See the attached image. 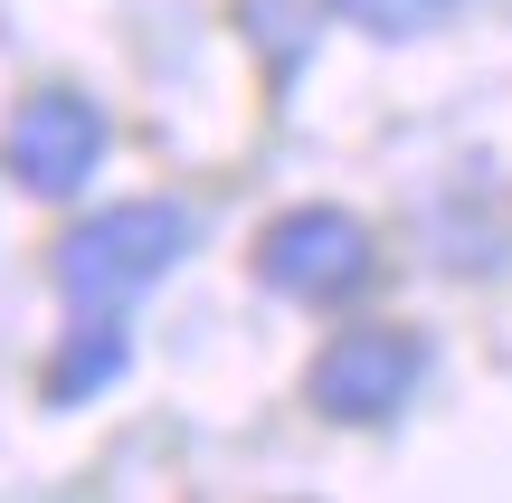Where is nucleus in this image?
<instances>
[{
  "label": "nucleus",
  "instance_id": "f257e3e1",
  "mask_svg": "<svg viewBox=\"0 0 512 503\" xmlns=\"http://www.w3.org/2000/svg\"><path fill=\"white\" fill-rule=\"evenodd\" d=\"M190 247H200L190 200H162V190H152V200H114V209H95V219H76L67 238H57L48 276H57V295H67L76 314H133Z\"/></svg>",
  "mask_w": 512,
  "mask_h": 503
},
{
  "label": "nucleus",
  "instance_id": "f03ea898",
  "mask_svg": "<svg viewBox=\"0 0 512 503\" xmlns=\"http://www.w3.org/2000/svg\"><path fill=\"white\" fill-rule=\"evenodd\" d=\"M256 285L304 304V314H342V304H361L380 285V238H370V219L323 209V200L285 209V219L256 228Z\"/></svg>",
  "mask_w": 512,
  "mask_h": 503
},
{
  "label": "nucleus",
  "instance_id": "7ed1b4c3",
  "mask_svg": "<svg viewBox=\"0 0 512 503\" xmlns=\"http://www.w3.org/2000/svg\"><path fill=\"white\" fill-rule=\"evenodd\" d=\"M427 371H437L427 333H408V323H342V333L313 352L304 399L332 428H389V418L427 390Z\"/></svg>",
  "mask_w": 512,
  "mask_h": 503
},
{
  "label": "nucleus",
  "instance_id": "20e7f679",
  "mask_svg": "<svg viewBox=\"0 0 512 503\" xmlns=\"http://www.w3.org/2000/svg\"><path fill=\"white\" fill-rule=\"evenodd\" d=\"M114 152V124L105 105H95L86 86H38L10 105V124H0V171H10L29 200H76V190L105 171Z\"/></svg>",
  "mask_w": 512,
  "mask_h": 503
},
{
  "label": "nucleus",
  "instance_id": "39448f33",
  "mask_svg": "<svg viewBox=\"0 0 512 503\" xmlns=\"http://www.w3.org/2000/svg\"><path fill=\"white\" fill-rule=\"evenodd\" d=\"M114 371H124V314H76V333L57 342L38 390H48V409H76V399H95Z\"/></svg>",
  "mask_w": 512,
  "mask_h": 503
},
{
  "label": "nucleus",
  "instance_id": "423d86ee",
  "mask_svg": "<svg viewBox=\"0 0 512 503\" xmlns=\"http://www.w3.org/2000/svg\"><path fill=\"white\" fill-rule=\"evenodd\" d=\"M465 0H332V19L342 29H361V38H427V29H446Z\"/></svg>",
  "mask_w": 512,
  "mask_h": 503
}]
</instances>
